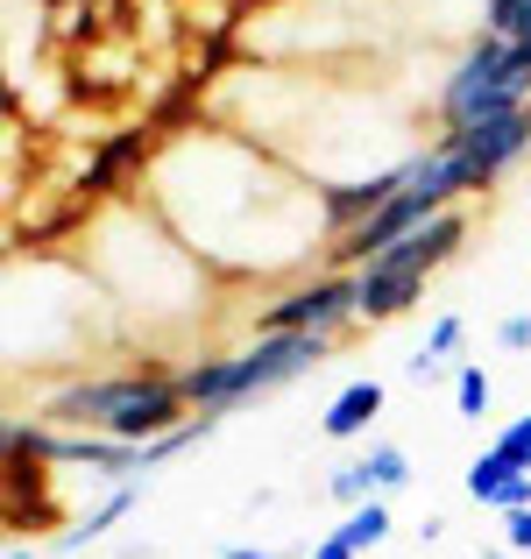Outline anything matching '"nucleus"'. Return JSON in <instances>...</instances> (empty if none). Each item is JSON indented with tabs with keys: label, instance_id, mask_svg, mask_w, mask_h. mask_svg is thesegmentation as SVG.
Here are the masks:
<instances>
[{
	"label": "nucleus",
	"instance_id": "f257e3e1",
	"mask_svg": "<svg viewBox=\"0 0 531 559\" xmlns=\"http://www.w3.org/2000/svg\"><path fill=\"white\" fill-rule=\"evenodd\" d=\"M36 418L57 425V432H107L121 447H150V439H164L191 418V404L177 390V369L142 361V369H99L57 382V390H43Z\"/></svg>",
	"mask_w": 531,
	"mask_h": 559
},
{
	"label": "nucleus",
	"instance_id": "f03ea898",
	"mask_svg": "<svg viewBox=\"0 0 531 559\" xmlns=\"http://www.w3.org/2000/svg\"><path fill=\"white\" fill-rule=\"evenodd\" d=\"M341 355V341H319V333H256L248 347H234V355H199L177 369V390H185L191 411H213V418H227V411L256 404V396L284 390V382L312 376L319 361Z\"/></svg>",
	"mask_w": 531,
	"mask_h": 559
},
{
	"label": "nucleus",
	"instance_id": "7ed1b4c3",
	"mask_svg": "<svg viewBox=\"0 0 531 559\" xmlns=\"http://www.w3.org/2000/svg\"><path fill=\"white\" fill-rule=\"evenodd\" d=\"M468 241H475V213H468V205H447L433 227H418L411 241H397L390 255L362 262V270H354V312H362V326H390V319L418 312L425 284H433Z\"/></svg>",
	"mask_w": 531,
	"mask_h": 559
},
{
	"label": "nucleus",
	"instance_id": "20e7f679",
	"mask_svg": "<svg viewBox=\"0 0 531 559\" xmlns=\"http://www.w3.org/2000/svg\"><path fill=\"white\" fill-rule=\"evenodd\" d=\"M362 312H354V270H319L298 276L284 298H270L256 312V333H319V341H354Z\"/></svg>",
	"mask_w": 531,
	"mask_h": 559
},
{
	"label": "nucleus",
	"instance_id": "39448f33",
	"mask_svg": "<svg viewBox=\"0 0 531 559\" xmlns=\"http://www.w3.org/2000/svg\"><path fill=\"white\" fill-rule=\"evenodd\" d=\"M461 142H468V156H475L482 185L496 191L510 170H524V156H531V107H524V114H504V121L475 128V135H461Z\"/></svg>",
	"mask_w": 531,
	"mask_h": 559
},
{
	"label": "nucleus",
	"instance_id": "423d86ee",
	"mask_svg": "<svg viewBox=\"0 0 531 559\" xmlns=\"http://www.w3.org/2000/svg\"><path fill=\"white\" fill-rule=\"evenodd\" d=\"M382 404H390V390H382V382H347V390L319 411V432H327V439H362L368 425L382 418Z\"/></svg>",
	"mask_w": 531,
	"mask_h": 559
},
{
	"label": "nucleus",
	"instance_id": "0eeeda50",
	"mask_svg": "<svg viewBox=\"0 0 531 559\" xmlns=\"http://www.w3.org/2000/svg\"><path fill=\"white\" fill-rule=\"evenodd\" d=\"M142 121L156 128V135H199V121H205V85H191V79H177V85H164V93L142 107Z\"/></svg>",
	"mask_w": 531,
	"mask_h": 559
},
{
	"label": "nucleus",
	"instance_id": "6e6552de",
	"mask_svg": "<svg viewBox=\"0 0 531 559\" xmlns=\"http://www.w3.org/2000/svg\"><path fill=\"white\" fill-rule=\"evenodd\" d=\"M461 341H468V326H461V319H453V312H439V319H433V333H425V341L411 347V361H404V369L418 376V382H433V376L447 369L453 355H461Z\"/></svg>",
	"mask_w": 531,
	"mask_h": 559
},
{
	"label": "nucleus",
	"instance_id": "1a4fd4ad",
	"mask_svg": "<svg viewBox=\"0 0 531 559\" xmlns=\"http://www.w3.org/2000/svg\"><path fill=\"white\" fill-rule=\"evenodd\" d=\"M213 411H191L185 425H177V432H164V439H150V447H142V475H156V467L164 461H177V453H191V447H205V439H213Z\"/></svg>",
	"mask_w": 531,
	"mask_h": 559
},
{
	"label": "nucleus",
	"instance_id": "9d476101",
	"mask_svg": "<svg viewBox=\"0 0 531 559\" xmlns=\"http://www.w3.org/2000/svg\"><path fill=\"white\" fill-rule=\"evenodd\" d=\"M510 475H518V467H510V453H504V447H482L475 461H468V503L489 510V503H496V489H504Z\"/></svg>",
	"mask_w": 531,
	"mask_h": 559
},
{
	"label": "nucleus",
	"instance_id": "9b49d317",
	"mask_svg": "<svg viewBox=\"0 0 531 559\" xmlns=\"http://www.w3.org/2000/svg\"><path fill=\"white\" fill-rule=\"evenodd\" d=\"M390 503H382V496H376V503H362V510H347V518H341V538H347V546L354 552H376L382 546V538H390Z\"/></svg>",
	"mask_w": 531,
	"mask_h": 559
},
{
	"label": "nucleus",
	"instance_id": "f8f14e48",
	"mask_svg": "<svg viewBox=\"0 0 531 559\" xmlns=\"http://www.w3.org/2000/svg\"><path fill=\"white\" fill-rule=\"evenodd\" d=\"M135 503H142V489H135V481H114V496H107V503H99L93 518H79V524H71V538H79V546H85V538H107V532H114V524H121Z\"/></svg>",
	"mask_w": 531,
	"mask_h": 559
},
{
	"label": "nucleus",
	"instance_id": "ddd939ff",
	"mask_svg": "<svg viewBox=\"0 0 531 559\" xmlns=\"http://www.w3.org/2000/svg\"><path fill=\"white\" fill-rule=\"evenodd\" d=\"M327 496H333L341 510H362V503H376V481H368V461H362V453H354V461H341V467L327 475Z\"/></svg>",
	"mask_w": 531,
	"mask_h": 559
},
{
	"label": "nucleus",
	"instance_id": "4468645a",
	"mask_svg": "<svg viewBox=\"0 0 531 559\" xmlns=\"http://www.w3.org/2000/svg\"><path fill=\"white\" fill-rule=\"evenodd\" d=\"M482 28L531 50V0H482Z\"/></svg>",
	"mask_w": 531,
	"mask_h": 559
},
{
	"label": "nucleus",
	"instance_id": "2eb2a0df",
	"mask_svg": "<svg viewBox=\"0 0 531 559\" xmlns=\"http://www.w3.org/2000/svg\"><path fill=\"white\" fill-rule=\"evenodd\" d=\"M362 461H368V481H376V496H397V489L411 481V453H404V447H368Z\"/></svg>",
	"mask_w": 531,
	"mask_h": 559
},
{
	"label": "nucleus",
	"instance_id": "dca6fc26",
	"mask_svg": "<svg viewBox=\"0 0 531 559\" xmlns=\"http://www.w3.org/2000/svg\"><path fill=\"white\" fill-rule=\"evenodd\" d=\"M496 404V390H489V376L475 369V361H461V369H453V411H461V418H482V411Z\"/></svg>",
	"mask_w": 531,
	"mask_h": 559
},
{
	"label": "nucleus",
	"instance_id": "f3484780",
	"mask_svg": "<svg viewBox=\"0 0 531 559\" xmlns=\"http://www.w3.org/2000/svg\"><path fill=\"white\" fill-rule=\"evenodd\" d=\"M496 447L510 453V467H524V475H531V411H524V418H510L504 432H496Z\"/></svg>",
	"mask_w": 531,
	"mask_h": 559
},
{
	"label": "nucleus",
	"instance_id": "a211bd4d",
	"mask_svg": "<svg viewBox=\"0 0 531 559\" xmlns=\"http://www.w3.org/2000/svg\"><path fill=\"white\" fill-rule=\"evenodd\" d=\"M496 347H504V355H531V312H510L504 326H496Z\"/></svg>",
	"mask_w": 531,
	"mask_h": 559
},
{
	"label": "nucleus",
	"instance_id": "6ab92c4d",
	"mask_svg": "<svg viewBox=\"0 0 531 559\" xmlns=\"http://www.w3.org/2000/svg\"><path fill=\"white\" fill-rule=\"evenodd\" d=\"M504 546L510 552H531V510H510V518H504Z\"/></svg>",
	"mask_w": 531,
	"mask_h": 559
},
{
	"label": "nucleus",
	"instance_id": "aec40b11",
	"mask_svg": "<svg viewBox=\"0 0 531 559\" xmlns=\"http://www.w3.org/2000/svg\"><path fill=\"white\" fill-rule=\"evenodd\" d=\"M312 559H362V552H354L341 532H327V538H319V546H312Z\"/></svg>",
	"mask_w": 531,
	"mask_h": 559
},
{
	"label": "nucleus",
	"instance_id": "412c9836",
	"mask_svg": "<svg viewBox=\"0 0 531 559\" xmlns=\"http://www.w3.org/2000/svg\"><path fill=\"white\" fill-rule=\"evenodd\" d=\"M220 559H284V552H262V546H227Z\"/></svg>",
	"mask_w": 531,
	"mask_h": 559
},
{
	"label": "nucleus",
	"instance_id": "4be33fe9",
	"mask_svg": "<svg viewBox=\"0 0 531 559\" xmlns=\"http://www.w3.org/2000/svg\"><path fill=\"white\" fill-rule=\"evenodd\" d=\"M8 559H43L36 546H22V538H14V546H8Z\"/></svg>",
	"mask_w": 531,
	"mask_h": 559
},
{
	"label": "nucleus",
	"instance_id": "5701e85b",
	"mask_svg": "<svg viewBox=\"0 0 531 559\" xmlns=\"http://www.w3.org/2000/svg\"><path fill=\"white\" fill-rule=\"evenodd\" d=\"M482 559H518V552H510V546H496V552H482Z\"/></svg>",
	"mask_w": 531,
	"mask_h": 559
}]
</instances>
